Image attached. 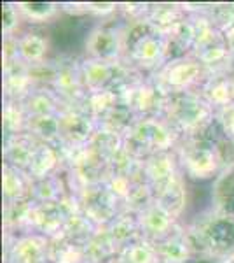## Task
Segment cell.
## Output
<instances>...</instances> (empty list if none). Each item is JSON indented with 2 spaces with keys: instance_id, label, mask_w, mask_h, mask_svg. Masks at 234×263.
Listing matches in <instances>:
<instances>
[{
  "instance_id": "obj_2",
  "label": "cell",
  "mask_w": 234,
  "mask_h": 263,
  "mask_svg": "<svg viewBox=\"0 0 234 263\" xmlns=\"http://www.w3.org/2000/svg\"><path fill=\"white\" fill-rule=\"evenodd\" d=\"M210 239L217 248L232 249L234 248V223L231 221H217L210 227Z\"/></svg>"
},
{
  "instance_id": "obj_1",
  "label": "cell",
  "mask_w": 234,
  "mask_h": 263,
  "mask_svg": "<svg viewBox=\"0 0 234 263\" xmlns=\"http://www.w3.org/2000/svg\"><path fill=\"white\" fill-rule=\"evenodd\" d=\"M89 20L86 18H67L54 27L53 44L58 51H74L82 46V41L89 30Z\"/></svg>"
},
{
  "instance_id": "obj_4",
  "label": "cell",
  "mask_w": 234,
  "mask_h": 263,
  "mask_svg": "<svg viewBox=\"0 0 234 263\" xmlns=\"http://www.w3.org/2000/svg\"><path fill=\"white\" fill-rule=\"evenodd\" d=\"M193 263H210V261H193Z\"/></svg>"
},
{
  "instance_id": "obj_3",
  "label": "cell",
  "mask_w": 234,
  "mask_h": 263,
  "mask_svg": "<svg viewBox=\"0 0 234 263\" xmlns=\"http://www.w3.org/2000/svg\"><path fill=\"white\" fill-rule=\"evenodd\" d=\"M219 197L222 202V207L227 213L234 214V174L227 176L219 186Z\"/></svg>"
}]
</instances>
